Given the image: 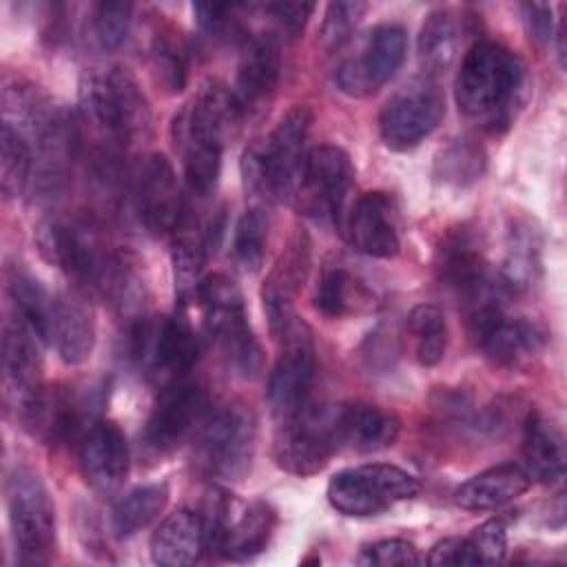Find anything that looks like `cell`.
Masks as SVG:
<instances>
[{
    "mask_svg": "<svg viewBox=\"0 0 567 567\" xmlns=\"http://www.w3.org/2000/svg\"><path fill=\"white\" fill-rule=\"evenodd\" d=\"M525 89V64L507 47L481 40L470 47L456 73L458 111L483 124H507Z\"/></svg>",
    "mask_w": 567,
    "mask_h": 567,
    "instance_id": "6da1fadb",
    "label": "cell"
},
{
    "mask_svg": "<svg viewBox=\"0 0 567 567\" xmlns=\"http://www.w3.org/2000/svg\"><path fill=\"white\" fill-rule=\"evenodd\" d=\"M80 111L84 122L109 140L111 148L151 135L153 113L148 100L124 66L86 71L80 82Z\"/></svg>",
    "mask_w": 567,
    "mask_h": 567,
    "instance_id": "7a4b0ae2",
    "label": "cell"
},
{
    "mask_svg": "<svg viewBox=\"0 0 567 567\" xmlns=\"http://www.w3.org/2000/svg\"><path fill=\"white\" fill-rule=\"evenodd\" d=\"M312 126L306 104L290 106L266 140L250 144L241 157L246 188L266 202L292 199L303 164V146Z\"/></svg>",
    "mask_w": 567,
    "mask_h": 567,
    "instance_id": "3957f363",
    "label": "cell"
},
{
    "mask_svg": "<svg viewBox=\"0 0 567 567\" xmlns=\"http://www.w3.org/2000/svg\"><path fill=\"white\" fill-rule=\"evenodd\" d=\"M195 297L204 310L208 332L219 343L226 365L244 379L257 377L264 365V352L248 323L244 295L235 279L224 272L208 275L199 281Z\"/></svg>",
    "mask_w": 567,
    "mask_h": 567,
    "instance_id": "277c9868",
    "label": "cell"
},
{
    "mask_svg": "<svg viewBox=\"0 0 567 567\" xmlns=\"http://www.w3.org/2000/svg\"><path fill=\"white\" fill-rule=\"evenodd\" d=\"M421 483L410 472L390 463H365L337 472L326 489L328 503L343 516L365 518L414 498Z\"/></svg>",
    "mask_w": 567,
    "mask_h": 567,
    "instance_id": "5b68a950",
    "label": "cell"
},
{
    "mask_svg": "<svg viewBox=\"0 0 567 567\" xmlns=\"http://www.w3.org/2000/svg\"><path fill=\"white\" fill-rule=\"evenodd\" d=\"M7 514L22 565H42L55 545V505L31 470L18 467L7 481Z\"/></svg>",
    "mask_w": 567,
    "mask_h": 567,
    "instance_id": "8992f818",
    "label": "cell"
},
{
    "mask_svg": "<svg viewBox=\"0 0 567 567\" xmlns=\"http://www.w3.org/2000/svg\"><path fill=\"white\" fill-rule=\"evenodd\" d=\"M354 186V166L350 155L334 144L312 146L301 164L292 202L315 219L341 224L346 202Z\"/></svg>",
    "mask_w": 567,
    "mask_h": 567,
    "instance_id": "52a82bcc",
    "label": "cell"
},
{
    "mask_svg": "<svg viewBox=\"0 0 567 567\" xmlns=\"http://www.w3.org/2000/svg\"><path fill=\"white\" fill-rule=\"evenodd\" d=\"M279 354L266 385V401L272 414L284 421L308 405L315 379V341L312 330L299 317L277 334Z\"/></svg>",
    "mask_w": 567,
    "mask_h": 567,
    "instance_id": "ba28073f",
    "label": "cell"
},
{
    "mask_svg": "<svg viewBox=\"0 0 567 567\" xmlns=\"http://www.w3.org/2000/svg\"><path fill=\"white\" fill-rule=\"evenodd\" d=\"M38 244L51 264H55L69 279L93 292H100L115 259V252H109L102 246L95 230L80 221L51 219L42 224L38 230Z\"/></svg>",
    "mask_w": 567,
    "mask_h": 567,
    "instance_id": "9c48e42d",
    "label": "cell"
},
{
    "mask_svg": "<svg viewBox=\"0 0 567 567\" xmlns=\"http://www.w3.org/2000/svg\"><path fill=\"white\" fill-rule=\"evenodd\" d=\"M47 339L18 310L2 326V390L4 401L20 419L44 390L42 385V348Z\"/></svg>",
    "mask_w": 567,
    "mask_h": 567,
    "instance_id": "30bf717a",
    "label": "cell"
},
{
    "mask_svg": "<svg viewBox=\"0 0 567 567\" xmlns=\"http://www.w3.org/2000/svg\"><path fill=\"white\" fill-rule=\"evenodd\" d=\"M408 51L405 29L399 24L372 27L357 51L341 60L334 71V84L350 97L377 93L403 64Z\"/></svg>",
    "mask_w": 567,
    "mask_h": 567,
    "instance_id": "8fae6325",
    "label": "cell"
},
{
    "mask_svg": "<svg viewBox=\"0 0 567 567\" xmlns=\"http://www.w3.org/2000/svg\"><path fill=\"white\" fill-rule=\"evenodd\" d=\"M332 412L334 410L306 405L297 414L279 421L272 456L284 472L312 476L328 465L330 456L339 450Z\"/></svg>",
    "mask_w": 567,
    "mask_h": 567,
    "instance_id": "7c38bea8",
    "label": "cell"
},
{
    "mask_svg": "<svg viewBox=\"0 0 567 567\" xmlns=\"http://www.w3.org/2000/svg\"><path fill=\"white\" fill-rule=\"evenodd\" d=\"M445 97L432 80H416L396 91L379 115V133L388 148L419 146L443 120Z\"/></svg>",
    "mask_w": 567,
    "mask_h": 567,
    "instance_id": "4fadbf2b",
    "label": "cell"
},
{
    "mask_svg": "<svg viewBox=\"0 0 567 567\" xmlns=\"http://www.w3.org/2000/svg\"><path fill=\"white\" fill-rule=\"evenodd\" d=\"M133 357L166 381L182 379L199 357V337L184 317H140L131 337Z\"/></svg>",
    "mask_w": 567,
    "mask_h": 567,
    "instance_id": "5bb4252c",
    "label": "cell"
},
{
    "mask_svg": "<svg viewBox=\"0 0 567 567\" xmlns=\"http://www.w3.org/2000/svg\"><path fill=\"white\" fill-rule=\"evenodd\" d=\"M257 425L255 414L244 403H228L219 408L202 432V458L210 474L239 481L255 454Z\"/></svg>",
    "mask_w": 567,
    "mask_h": 567,
    "instance_id": "9a60e30c",
    "label": "cell"
},
{
    "mask_svg": "<svg viewBox=\"0 0 567 567\" xmlns=\"http://www.w3.org/2000/svg\"><path fill=\"white\" fill-rule=\"evenodd\" d=\"M208 412V394L195 383L182 379L166 381L157 394L144 425V441L155 452H173L204 423Z\"/></svg>",
    "mask_w": 567,
    "mask_h": 567,
    "instance_id": "2e32d148",
    "label": "cell"
},
{
    "mask_svg": "<svg viewBox=\"0 0 567 567\" xmlns=\"http://www.w3.org/2000/svg\"><path fill=\"white\" fill-rule=\"evenodd\" d=\"M310 264L312 241L303 228H295L261 288L266 319L275 337L295 317V301L310 275Z\"/></svg>",
    "mask_w": 567,
    "mask_h": 567,
    "instance_id": "e0dca14e",
    "label": "cell"
},
{
    "mask_svg": "<svg viewBox=\"0 0 567 567\" xmlns=\"http://www.w3.org/2000/svg\"><path fill=\"white\" fill-rule=\"evenodd\" d=\"M135 210L151 235H173L184 217L175 171L166 155H148L135 179Z\"/></svg>",
    "mask_w": 567,
    "mask_h": 567,
    "instance_id": "ac0fdd59",
    "label": "cell"
},
{
    "mask_svg": "<svg viewBox=\"0 0 567 567\" xmlns=\"http://www.w3.org/2000/svg\"><path fill=\"white\" fill-rule=\"evenodd\" d=\"M341 226L352 248L368 257L390 259L401 248L396 204L383 190L359 195L343 215Z\"/></svg>",
    "mask_w": 567,
    "mask_h": 567,
    "instance_id": "d6986e66",
    "label": "cell"
},
{
    "mask_svg": "<svg viewBox=\"0 0 567 567\" xmlns=\"http://www.w3.org/2000/svg\"><path fill=\"white\" fill-rule=\"evenodd\" d=\"M80 472L86 485L102 494H115L128 476V443L113 421L93 423L80 439Z\"/></svg>",
    "mask_w": 567,
    "mask_h": 567,
    "instance_id": "ffe728a7",
    "label": "cell"
},
{
    "mask_svg": "<svg viewBox=\"0 0 567 567\" xmlns=\"http://www.w3.org/2000/svg\"><path fill=\"white\" fill-rule=\"evenodd\" d=\"M244 117L239 111L233 91L219 80H204L186 106V111L175 120L179 128V142L215 144L224 146L233 126Z\"/></svg>",
    "mask_w": 567,
    "mask_h": 567,
    "instance_id": "44dd1931",
    "label": "cell"
},
{
    "mask_svg": "<svg viewBox=\"0 0 567 567\" xmlns=\"http://www.w3.org/2000/svg\"><path fill=\"white\" fill-rule=\"evenodd\" d=\"M281 75V49L272 33L252 35L237 64L233 97L244 115L261 109L275 93Z\"/></svg>",
    "mask_w": 567,
    "mask_h": 567,
    "instance_id": "7402d4cb",
    "label": "cell"
},
{
    "mask_svg": "<svg viewBox=\"0 0 567 567\" xmlns=\"http://www.w3.org/2000/svg\"><path fill=\"white\" fill-rule=\"evenodd\" d=\"M332 425L337 447L359 454H370L394 445L401 432V421L394 412L363 401L334 408Z\"/></svg>",
    "mask_w": 567,
    "mask_h": 567,
    "instance_id": "603a6c76",
    "label": "cell"
},
{
    "mask_svg": "<svg viewBox=\"0 0 567 567\" xmlns=\"http://www.w3.org/2000/svg\"><path fill=\"white\" fill-rule=\"evenodd\" d=\"M485 359L501 370H527L545 350V332L529 319L501 315L478 337Z\"/></svg>",
    "mask_w": 567,
    "mask_h": 567,
    "instance_id": "cb8c5ba5",
    "label": "cell"
},
{
    "mask_svg": "<svg viewBox=\"0 0 567 567\" xmlns=\"http://www.w3.org/2000/svg\"><path fill=\"white\" fill-rule=\"evenodd\" d=\"M206 549L204 518L186 507L168 514L151 536V558L162 567H184Z\"/></svg>",
    "mask_w": 567,
    "mask_h": 567,
    "instance_id": "d4e9b609",
    "label": "cell"
},
{
    "mask_svg": "<svg viewBox=\"0 0 567 567\" xmlns=\"http://www.w3.org/2000/svg\"><path fill=\"white\" fill-rule=\"evenodd\" d=\"M529 485H532V478L523 470V465L501 463L465 481L454 492V503L467 512L496 509L512 503L520 494H525Z\"/></svg>",
    "mask_w": 567,
    "mask_h": 567,
    "instance_id": "484cf974",
    "label": "cell"
},
{
    "mask_svg": "<svg viewBox=\"0 0 567 567\" xmlns=\"http://www.w3.org/2000/svg\"><path fill=\"white\" fill-rule=\"evenodd\" d=\"M49 341L66 365L84 363L95 348V323L91 312L69 297H53L49 315Z\"/></svg>",
    "mask_w": 567,
    "mask_h": 567,
    "instance_id": "4316f807",
    "label": "cell"
},
{
    "mask_svg": "<svg viewBox=\"0 0 567 567\" xmlns=\"http://www.w3.org/2000/svg\"><path fill=\"white\" fill-rule=\"evenodd\" d=\"M523 470L532 481L554 483L565 472V443L560 430L540 412H529L523 423Z\"/></svg>",
    "mask_w": 567,
    "mask_h": 567,
    "instance_id": "83f0119b",
    "label": "cell"
},
{
    "mask_svg": "<svg viewBox=\"0 0 567 567\" xmlns=\"http://www.w3.org/2000/svg\"><path fill=\"white\" fill-rule=\"evenodd\" d=\"M312 301L321 315L339 319L372 308V290L343 264H326L319 272Z\"/></svg>",
    "mask_w": 567,
    "mask_h": 567,
    "instance_id": "f1b7e54d",
    "label": "cell"
},
{
    "mask_svg": "<svg viewBox=\"0 0 567 567\" xmlns=\"http://www.w3.org/2000/svg\"><path fill=\"white\" fill-rule=\"evenodd\" d=\"M275 527H277V512L268 503L257 501L248 505L246 512L235 523L226 525L215 551L237 563L252 560L255 556L266 551L275 534Z\"/></svg>",
    "mask_w": 567,
    "mask_h": 567,
    "instance_id": "f546056e",
    "label": "cell"
},
{
    "mask_svg": "<svg viewBox=\"0 0 567 567\" xmlns=\"http://www.w3.org/2000/svg\"><path fill=\"white\" fill-rule=\"evenodd\" d=\"M461 24L450 9H434L421 24L416 51L427 73H445L461 53Z\"/></svg>",
    "mask_w": 567,
    "mask_h": 567,
    "instance_id": "4dcf8cb0",
    "label": "cell"
},
{
    "mask_svg": "<svg viewBox=\"0 0 567 567\" xmlns=\"http://www.w3.org/2000/svg\"><path fill=\"white\" fill-rule=\"evenodd\" d=\"M540 277V241L532 226H514L498 270V284L505 292H525Z\"/></svg>",
    "mask_w": 567,
    "mask_h": 567,
    "instance_id": "1f68e13d",
    "label": "cell"
},
{
    "mask_svg": "<svg viewBox=\"0 0 567 567\" xmlns=\"http://www.w3.org/2000/svg\"><path fill=\"white\" fill-rule=\"evenodd\" d=\"M208 248H210V237L204 230H199V226L190 219L188 213H184L182 221L173 230V250H171L175 286L182 297L197 290Z\"/></svg>",
    "mask_w": 567,
    "mask_h": 567,
    "instance_id": "d6a6232c",
    "label": "cell"
},
{
    "mask_svg": "<svg viewBox=\"0 0 567 567\" xmlns=\"http://www.w3.org/2000/svg\"><path fill=\"white\" fill-rule=\"evenodd\" d=\"M168 505V487L166 483H151L135 487L124 498H120L111 514V529L117 538H128L144 527H148L153 520L159 518V514Z\"/></svg>",
    "mask_w": 567,
    "mask_h": 567,
    "instance_id": "836d02e7",
    "label": "cell"
},
{
    "mask_svg": "<svg viewBox=\"0 0 567 567\" xmlns=\"http://www.w3.org/2000/svg\"><path fill=\"white\" fill-rule=\"evenodd\" d=\"M408 334L414 341V357L421 365L432 368L443 361L450 332L445 317L434 303H419L408 315Z\"/></svg>",
    "mask_w": 567,
    "mask_h": 567,
    "instance_id": "e575fe53",
    "label": "cell"
},
{
    "mask_svg": "<svg viewBox=\"0 0 567 567\" xmlns=\"http://www.w3.org/2000/svg\"><path fill=\"white\" fill-rule=\"evenodd\" d=\"M485 151L483 146L467 135L452 140L443 146L434 159V175L443 184L452 186H470L481 179L485 171Z\"/></svg>",
    "mask_w": 567,
    "mask_h": 567,
    "instance_id": "d590c367",
    "label": "cell"
},
{
    "mask_svg": "<svg viewBox=\"0 0 567 567\" xmlns=\"http://www.w3.org/2000/svg\"><path fill=\"white\" fill-rule=\"evenodd\" d=\"M33 146L13 126L2 122L0 126V186L7 199H16L24 193L33 171Z\"/></svg>",
    "mask_w": 567,
    "mask_h": 567,
    "instance_id": "8d00e7d4",
    "label": "cell"
},
{
    "mask_svg": "<svg viewBox=\"0 0 567 567\" xmlns=\"http://www.w3.org/2000/svg\"><path fill=\"white\" fill-rule=\"evenodd\" d=\"M270 219L259 206L246 208L233 235V257L244 272H257L264 264Z\"/></svg>",
    "mask_w": 567,
    "mask_h": 567,
    "instance_id": "74e56055",
    "label": "cell"
},
{
    "mask_svg": "<svg viewBox=\"0 0 567 567\" xmlns=\"http://www.w3.org/2000/svg\"><path fill=\"white\" fill-rule=\"evenodd\" d=\"M151 66L157 82L168 93H179L188 80V49L171 29L155 33L151 44Z\"/></svg>",
    "mask_w": 567,
    "mask_h": 567,
    "instance_id": "f35d334b",
    "label": "cell"
},
{
    "mask_svg": "<svg viewBox=\"0 0 567 567\" xmlns=\"http://www.w3.org/2000/svg\"><path fill=\"white\" fill-rule=\"evenodd\" d=\"M507 554V520L503 516L481 523L461 538V565H498Z\"/></svg>",
    "mask_w": 567,
    "mask_h": 567,
    "instance_id": "ab89813d",
    "label": "cell"
},
{
    "mask_svg": "<svg viewBox=\"0 0 567 567\" xmlns=\"http://www.w3.org/2000/svg\"><path fill=\"white\" fill-rule=\"evenodd\" d=\"M184 148V177L193 195L208 197L221 173V153L224 146L215 144H195L186 142Z\"/></svg>",
    "mask_w": 567,
    "mask_h": 567,
    "instance_id": "60d3db41",
    "label": "cell"
},
{
    "mask_svg": "<svg viewBox=\"0 0 567 567\" xmlns=\"http://www.w3.org/2000/svg\"><path fill=\"white\" fill-rule=\"evenodd\" d=\"M131 13H133L131 2H117V0L95 2L91 7V18H89L95 42L102 49H117L126 40V33L131 27Z\"/></svg>",
    "mask_w": 567,
    "mask_h": 567,
    "instance_id": "b9f144b4",
    "label": "cell"
},
{
    "mask_svg": "<svg viewBox=\"0 0 567 567\" xmlns=\"http://www.w3.org/2000/svg\"><path fill=\"white\" fill-rule=\"evenodd\" d=\"M368 11L365 2L350 0V2H330L326 7L321 27H319V44L326 51L339 49L343 42L350 40L352 31L361 22L363 13Z\"/></svg>",
    "mask_w": 567,
    "mask_h": 567,
    "instance_id": "7bdbcfd3",
    "label": "cell"
},
{
    "mask_svg": "<svg viewBox=\"0 0 567 567\" xmlns=\"http://www.w3.org/2000/svg\"><path fill=\"white\" fill-rule=\"evenodd\" d=\"M359 565H377V567H410L421 565L423 558L419 549L403 538H383L368 547H363L357 556Z\"/></svg>",
    "mask_w": 567,
    "mask_h": 567,
    "instance_id": "ee69618b",
    "label": "cell"
},
{
    "mask_svg": "<svg viewBox=\"0 0 567 567\" xmlns=\"http://www.w3.org/2000/svg\"><path fill=\"white\" fill-rule=\"evenodd\" d=\"M235 4H219V2H197L193 4L195 20L204 35L208 38H224L235 27Z\"/></svg>",
    "mask_w": 567,
    "mask_h": 567,
    "instance_id": "f6af8a7d",
    "label": "cell"
},
{
    "mask_svg": "<svg viewBox=\"0 0 567 567\" xmlns=\"http://www.w3.org/2000/svg\"><path fill=\"white\" fill-rule=\"evenodd\" d=\"M520 13H523V24H525L527 38L536 47H547L549 40L554 38L551 7L545 2H523Z\"/></svg>",
    "mask_w": 567,
    "mask_h": 567,
    "instance_id": "bcb514c9",
    "label": "cell"
},
{
    "mask_svg": "<svg viewBox=\"0 0 567 567\" xmlns=\"http://www.w3.org/2000/svg\"><path fill=\"white\" fill-rule=\"evenodd\" d=\"M266 11L272 13V18L279 22V27L286 33L299 35L310 13L315 11V4L312 2H272V4H266Z\"/></svg>",
    "mask_w": 567,
    "mask_h": 567,
    "instance_id": "7dc6e473",
    "label": "cell"
}]
</instances>
